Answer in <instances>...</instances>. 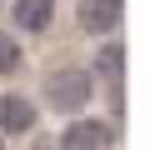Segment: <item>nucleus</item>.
Masks as SVG:
<instances>
[{
  "mask_svg": "<svg viewBox=\"0 0 150 150\" xmlns=\"http://www.w3.org/2000/svg\"><path fill=\"white\" fill-rule=\"evenodd\" d=\"M110 140H115V130H110L105 120H90V115L70 120V125L60 130V145H70V150H85V145H110Z\"/></svg>",
  "mask_w": 150,
  "mask_h": 150,
  "instance_id": "4",
  "label": "nucleus"
},
{
  "mask_svg": "<svg viewBox=\"0 0 150 150\" xmlns=\"http://www.w3.org/2000/svg\"><path fill=\"white\" fill-rule=\"evenodd\" d=\"M20 45H15V35H0V75H15L20 70Z\"/></svg>",
  "mask_w": 150,
  "mask_h": 150,
  "instance_id": "7",
  "label": "nucleus"
},
{
  "mask_svg": "<svg viewBox=\"0 0 150 150\" xmlns=\"http://www.w3.org/2000/svg\"><path fill=\"white\" fill-rule=\"evenodd\" d=\"M90 95H95V80H90L85 70H55V75H45V100L55 110H65V115L85 110Z\"/></svg>",
  "mask_w": 150,
  "mask_h": 150,
  "instance_id": "1",
  "label": "nucleus"
},
{
  "mask_svg": "<svg viewBox=\"0 0 150 150\" xmlns=\"http://www.w3.org/2000/svg\"><path fill=\"white\" fill-rule=\"evenodd\" d=\"M35 130V100L30 95H0V135H30Z\"/></svg>",
  "mask_w": 150,
  "mask_h": 150,
  "instance_id": "3",
  "label": "nucleus"
},
{
  "mask_svg": "<svg viewBox=\"0 0 150 150\" xmlns=\"http://www.w3.org/2000/svg\"><path fill=\"white\" fill-rule=\"evenodd\" d=\"M10 20L25 35H45L50 20H55V0H15V5H10Z\"/></svg>",
  "mask_w": 150,
  "mask_h": 150,
  "instance_id": "5",
  "label": "nucleus"
},
{
  "mask_svg": "<svg viewBox=\"0 0 150 150\" xmlns=\"http://www.w3.org/2000/svg\"><path fill=\"white\" fill-rule=\"evenodd\" d=\"M0 140H5V135H0Z\"/></svg>",
  "mask_w": 150,
  "mask_h": 150,
  "instance_id": "8",
  "label": "nucleus"
},
{
  "mask_svg": "<svg viewBox=\"0 0 150 150\" xmlns=\"http://www.w3.org/2000/svg\"><path fill=\"white\" fill-rule=\"evenodd\" d=\"M95 70L105 75L110 85H120V80H125V45H120V40L100 45V55H95Z\"/></svg>",
  "mask_w": 150,
  "mask_h": 150,
  "instance_id": "6",
  "label": "nucleus"
},
{
  "mask_svg": "<svg viewBox=\"0 0 150 150\" xmlns=\"http://www.w3.org/2000/svg\"><path fill=\"white\" fill-rule=\"evenodd\" d=\"M120 15H125V0H80V10H75L85 35H115Z\"/></svg>",
  "mask_w": 150,
  "mask_h": 150,
  "instance_id": "2",
  "label": "nucleus"
}]
</instances>
